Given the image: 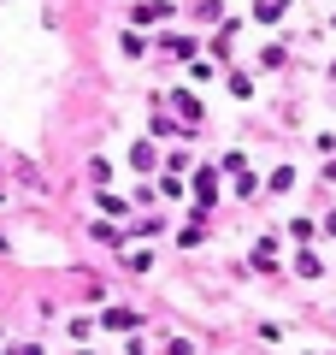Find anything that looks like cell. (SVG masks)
Here are the masks:
<instances>
[{"label": "cell", "instance_id": "6da1fadb", "mask_svg": "<svg viewBox=\"0 0 336 355\" xmlns=\"http://www.w3.org/2000/svg\"><path fill=\"white\" fill-rule=\"evenodd\" d=\"M130 18H136V24H160V18H171V6H165V0H142Z\"/></svg>", "mask_w": 336, "mask_h": 355}, {"label": "cell", "instance_id": "7a4b0ae2", "mask_svg": "<svg viewBox=\"0 0 336 355\" xmlns=\"http://www.w3.org/2000/svg\"><path fill=\"white\" fill-rule=\"evenodd\" d=\"M283 6H289V0H260V6H254V18H260V24H277V18H283Z\"/></svg>", "mask_w": 336, "mask_h": 355}, {"label": "cell", "instance_id": "3957f363", "mask_svg": "<svg viewBox=\"0 0 336 355\" xmlns=\"http://www.w3.org/2000/svg\"><path fill=\"white\" fill-rule=\"evenodd\" d=\"M195 196H200V207H212V196H218V184H212V172H200V178H195Z\"/></svg>", "mask_w": 336, "mask_h": 355}, {"label": "cell", "instance_id": "277c9868", "mask_svg": "<svg viewBox=\"0 0 336 355\" xmlns=\"http://www.w3.org/2000/svg\"><path fill=\"white\" fill-rule=\"evenodd\" d=\"M106 326H112V331H130V326H136V314H130V308H112Z\"/></svg>", "mask_w": 336, "mask_h": 355}, {"label": "cell", "instance_id": "5b68a950", "mask_svg": "<svg viewBox=\"0 0 336 355\" xmlns=\"http://www.w3.org/2000/svg\"><path fill=\"white\" fill-rule=\"evenodd\" d=\"M171 107H177V113H183V119H189V125H195V119H200V101H195V95H177V101H171Z\"/></svg>", "mask_w": 336, "mask_h": 355}, {"label": "cell", "instance_id": "8992f818", "mask_svg": "<svg viewBox=\"0 0 336 355\" xmlns=\"http://www.w3.org/2000/svg\"><path fill=\"white\" fill-rule=\"evenodd\" d=\"M130 166H136V172H148V166H153V148H148V142H136V148H130Z\"/></svg>", "mask_w": 336, "mask_h": 355}]
</instances>
